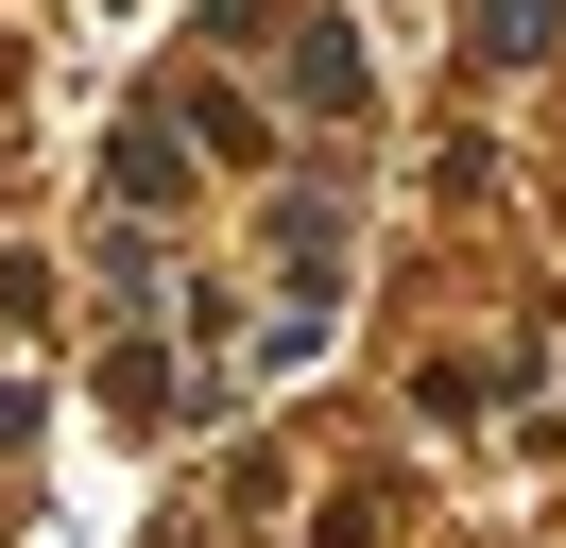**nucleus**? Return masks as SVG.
<instances>
[{
    "label": "nucleus",
    "instance_id": "obj_1",
    "mask_svg": "<svg viewBox=\"0 0 566 548\" xmlns=\"http://www.w3.org/2000/svg\"><path fill=\"white\" fill-rule=\"evenodd\" d=\"M292 103H310V120H344V103H360V34H344V18L292 34Z\"/></svg>",
    "mask_w": 566,
    "mask_h": 548
},
{
    "label": "nucleus",
    "instance_id": "obj_2",
    "mask_svg": "<svg viewBox=\"0 0 566 548\" xmlns=\"http://www.w3.org/2000/svg\"><path fill=\"white\" fill-rule=\"evenodd\" d=\"M549 34H566V0H463V52H481V68L549 52Z\"/></svg>",
    "mask_w": 566,
    "mask_h": 548
},
{
    "label": "nucleus",
    "instance_id": "obj_3",
    "mask_svg": "<svg viewBox=\"0 0 566 548\" xmlns=\"http://www.w3.org/2000/svg\"><path fill=\"white\" fill-rule=\"evenodd\" d=\"M104 189H120V205H172V189H189V137H172V120H138V137H120V171H104Z\"/></svg>",
    "mask_w": 566,
    "mask_h": 548
},
{
    "label": "nucleus",
    "instance_id": "obj_4",
    "mask_svg": "<svg viewBox=\"0 0 566 548\" xmlns=\"http://www.w3.org/2000/svg\"><path fill=\"white\" fill-rule=\"evenodd\" d=\"M18 429H35V394H18V377H0V445H18Z\"/></svg>",
    "mask_w": 566,
    "mask_h": 548
}]
</instances>
